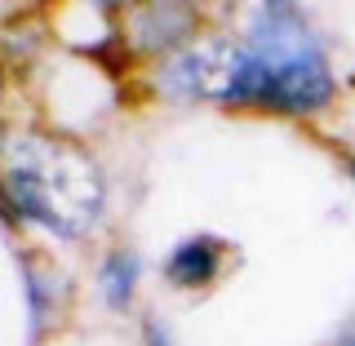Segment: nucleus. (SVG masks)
Returning a JSON list of instances; mask_svg holds the SVG:
<instances>
[{
  "label": "nucleus",
  "mask_w": 355,
  "mask_h": 346,
  "mask_svg": "<svg viewBox=\"0 0 355 346\" xmlns=\"http://www.w3.org/2000/svg\"><path fill=\"white\" fill-rule=\"evenodd\" d=\"M333 94V76L315 31L288 5H262L253 18L249 49L231 80V103H253L271 111H315Z\"/></svg>",
  "instance_id": "obj_1"
},
{
  "label": "nucleus",
  "mask_w": 355,
  "mask_h": 346,
  "mask_svg": "<svg viewBox=\"0 0 355 346\" xmlns=\"http://www.w3.org/2000/svg\"><path fill=\"white\" fill-rule=\"evenodd\" d=\"M5 191L14 214L53 231L62 240H80L103 214V173L80 147L49 138H22L9 151Z\"/></svg>",
  "instance_id": "obj_2"
},
{
  "label": "nucleus",
  "mask_w": 355,
  "mask_h": 346,
  "mask_svg": "<svg viewBox=\"0 0 355 346\" xmlns=\"http://www.w3.org/2000/svg\"><path fill=\"white\" fill-rule=\"evenodd\" d=\"M240 67V49L231 44H205V49H182L160 71L169 94H196V98H231V80Z\"/></svg>",
  "instance_id": "obj_3"
},
{
  "label": "nucleus",
  "mask_w": 355,
  "mask_h": 346,
  "mask_svg": "<svg viewBox=\"0 0 355 346\" xmlns=\"http://www.w3.org/2000/svg\"><path fill=\"white\" fill-rule=\"evenodd\" d=\"M218 271V240H187L169 253V280L182 284V288H200L209 284Z\"/></svg>",
  "instance_id": "obj_4"
},
{
  "label": "nucleus",
  "mask_w": 355,
  "mask_h": 346,
  "mask_svg": "<svg viewBox=\"0 0 355 346\" xmlns=\"http://www.w3.org/2000/svg\"><path fill=\"white\" fill-rule=\"evenodd\" d=\"M191 27H196V14L187 5H151V9H142V18H138V36L147 40L151 49L178 44Z\"/></svg>",
  "instance_id": "obj_5"
},
{
  "label": "nucleus",
  "mask_w": 355,
  "mask_h": 346,
  "mask_svg": "<svg viewBox=\"0 0 355 346\" xmlns=\"http://www.w3.org/2000/svg\"><path fill=\"white\" fill-rule=\"evenodd\" d=\"M138 271H142V262L133 258V253H111V258L103 262V288H107L111 306H129V293H133V284H138Z\"/></svg>",
  "instance_id": "obj_6"
},
{
  "label": "nucleus",
  "mask_w": 355,
  "mask_h": 346,
  "mask_svg": "<svg viewBox=\"0 0 355 346\" xmlns=\"http://www.w3.org/2000/svg\"><path fill=\"white\" fill-rule=\"evenodd\" d=\"M342 346H355V333H351V338H347V342H342Z\"/></svg>",
  "instance_id": "obj_7"
}]
</instances>
